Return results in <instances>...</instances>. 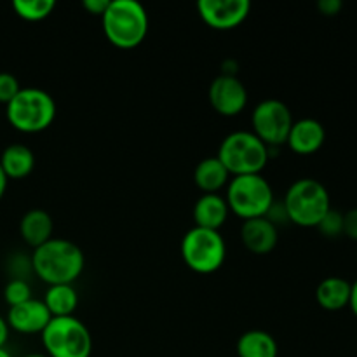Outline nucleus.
<instances>
[{"instance_id":"obj_1","label":"nucleus","mask_w":357,"mask_h":357,"mask_svg":"<svg viewBox=\"0 0 357 357\" xmlns=\"http://www.w3.org/2000/svg\"><path fill=\"white\" fill-rule=\"evenodd\" d=\"M31 267L47 286L73 284L82 275L86 257L75 243L61 237H52L31 251Z\"/></svg>"},{"instance_id":"obj_2","label":"nucleus","mask_w":357,"mask_h":357,"mask_svg":"<svg viewBox=\"0 0 357 357\" xmlns=\"http://www.w3.org/2000/svg\"><path fill=\"white\" fill-rule=\"evenodd\" d=\"M105 37L117 49H135L149 33L150 20L145 7L136 0H110L101 16Z\"/></svg>"},{"instance_id":"obj_3","label":"nucleus","mask_w":357,"mask_h":357,"mask_svg":"<svg viewBox=\"0 0 357 357\" xmlns=\"http://www.w3.org/2000/svg\"><path fill=\"white\" fill-rule=\"evenodd\" d=\"M56 114L58 108L54 98L38 87H21L13 101L6 105L7 122L24 135H37L49 129Z\"/></svg>"},{"instance_id":"obj_4","label":"nucleus","mask_w":357,"mask_h":357,"mask_svg":"<svg viewBox=\"0 0 357 357\" xmlns=\"http://www.w3.org/2000/svg\"><path fill=\"white\" fill-rule=\"evenodd\" d=\"M216 157L230 176L261 174L271 159V149L253 131H234L222 139Z\"/></svg>"},{"instance_id":"obj_5","label":"nucleus","mask_w":357,"mask_h":357,"mask_svg":"<svg viewBox=\"0 0 357 357\" xmlns=\"http://www.w3.org/2000/svg\"><path fill=\"white\" fill-rule=\"evenodd\" d=\"M288 220L303 229H316L331 209L330 192L314 178H300L293 181L282 197Z\"/></svg>"},{"instance_id":"obj_6","label":"nucleus","mask_w":357,"mask_h":357,"mask_svg":"<svg viewBox=\"0 0 357 357\" xmlns=\"http://www.w3.org/2000/svg\"><path fill=\"white\" fill-rule=\"evenodd\" d=\"M225 201L229 209L243 222L261 218L274 204L275 195L267 178L261 174L232 176L227 185Z\"/></svg>"},{"instance_id":"obj_7","label":"nucleus","mask_w":357,"mask_h":357,"mask_svg":"<svg viewBox=\"0 0 357 357\" xmlns=\"http://www.w3.org/2000/svg\"><path fill=\"white\" fill-rule=\"evenodd\" d=\"M47 357H91L93 337L86 324L75 316L52 317L40 333Z\"/></svg>"},{"instance_id":"obj_8","label":"nucleus","mask_w":357,"mask_h":357,"mask_svg":"<svg viewBox=\"0 0 357 357\" xmlns=\"http://www.w3.org/2000/svg\"><path fill=\"white\" fill-rule=\"evenodd\" d=\"M183 264L195 274L209 275L222 268L227 258V244L220 230L192 227L180 244Z\"/></svg>"},{"instance_id":"obj_9","label":"nucleus","mask_w":357,"mask_h":357,"mask_svg":"<svg viewBox=\"0 0 357 357\" xmlns=\"http://www.w3.org/2000/svg\"><path fill=\"white\" fill-rule=\"evenodd\" d=\"M293 122L295 121L288 105L275 98L260 101L251 112L253 132L268 149H279L286 145Z\"/></svg>"},{"instance_id":"obj_10","label":"nucleus","mask_w":357,"mask_h":357,"mask_svg":"<svg viewBox=\"0 0 357 357\" xmlns=\"http://www.w3.org/2000/svg\"><path fill=\"white\" fill-rule=\"evenodd\" d=\"M197 13L208 26L215 30H234L246 21L251 13L250 0H201Z\"/></svg>"},{"instance_id":"obj_11","label":"nucleus","mask_w":357,"mask_h":357,"mask_svg":"<svg viewBox=\"0 0 357 357\" xmlns=\"http://www.w3.org/2000/svg\"><path fill=\"white\" fill-rule=\"evenodd\" d=\"M209 103L216 114L223 117H236L243 114L248 105V89L239 77L222 75L213 79L209 86Z\"/></svg>"},{"instance_id":"obj_12","label":"nucleus","mask_w":357,"mask_h":357,"mask_svg":"<svg viewBox=\"0 0 357 357\" xmlns=\"http://www.w3.org/2000/svg\"><path fill=\"white\" fill-rule=\"evenodd\" d=\"M51 319L52 317L44 302L35 298H30L20 305L9 307L6 317L9 330L21 335H40Z\"/></svg>"},{"instance_id":"obj_13","label":"nucleus","mask_w":357,"mask_h":357,"mask_svg":"<svg viewBox=\"0 0 357 357\" xmlns=\"http://www.w3.org/2000/svg\"><path fill=\"white\" fill-rule=\"evenodd\" d=\"M324 142H326L324 126L316 119L307 117L293 122L286 145L296 155H312V153L319 152Z\"/></svg>"},{"instance_id":"obj_14","label":"nucleus","mask_w":357,"mask_h":357,"mask_svg":"<svg viewBox=\"0 0 357 357\" xmlns=\"http://www.w3.org/2000/svg\"><path fill=\"white\" fill-rule=\"evenodd\" d=\"M241 241L253 255H268L278 246L279 229L265 216L246 220L241 225Z\"/></svg>"},{"instance_id":"obj_15","label":"nucleus","mask_w":357,"mask_h":357,"mask_svg":"<svg viewBox=\"0 0 357 357\" xmlns=\"http://www.w3.org/2000/svg\"><path fill=\"white\" fill-rule=\"evenodd\" d=\"M229 204H227L225 197L220 194H202L201 197L195 201L194 209H192V216H194V227H201V229L209 230H220L225 225L227 218H229Z\"/></svg>"},{"instance_id":"obj_16","label":"nucleus","mask_w":357,"mask_h":357,"mask_svg":"<svg viewBox=\"0 0 357 357\" xmlns=\"http://www.w3.org/2000/svg\"><path fill=\"white\" fill-rule=\"evenodd\" d=\"M52 232H54V222L45 209L33 208L21 216L20 236L31 250H37L38 246L51 241Z\"/></svg>"},{"instance_id":"obj_17","label":"nucleus","mask_w":357,"mask_h":357,"mask_svg":"<svg viewBox=\"0 0 357 357\" xmlns=\"http://www.w3.org/2000/svg\"><path fill=\"white\" fill-rule=\"evenodd\" d=\"M351 289L352 282H349L344 278H326L317 284L316 288V300L321 309L328 312H338L349 307L351 302Z\"/></svg>"},{"instance_id":"obj_18","label":"nucleus","mask_w":357,"mask_h":357,"mask_svg":"<svg viewBox=\"0 0 357 357\" xmlns=\"http://www.w3.org/2000/svg\"><path fill=\"white\" fill-rule=\"evenodd\" d=\"M230 173L218 157H206L195 166L194 181L202 194H220L230 181Z\"/></svg>"},{"instance_id":"obj_19","label":"nucleus","mask_w":357,"mask_h":357,"mask_svg":"<svg viewBox=\"0 0 357 357\" xmlns=\"http://www.w3.org/2000/svg\"><path fill=\"white\" fill-rule=\"evenodd\" d=\"M0 167L7 180H23L33 171L35 155L30 146L23 143H13L0 153Z\"/></svg>"},{"instance_id":"obj_20","label":"nucleus","mask_w":357,"mask_h":357,"mask_svg":"<svg viewBox=\"0 0 357 357\" xmlns=\"http://www.w3.org/2000/svg\"><path fill=\"white\" fill-rule=\"evenodd\" d=\"M237 357H279L278 340L268 331H244L236 345Z\"/></svg>"},{"instance_id":"obj_21","label":"nucleus","mask_w":357,"mask_h":357,"mask_svg":"<svg viewBox=\"0 0 357 357\" xmlns=\"http://www.w3.org/2000/svg\"><path fill=\"white\" fill-rule=\"evenodd\" d=\"M42 302L47 307L51 317H68L73 316L79 307V293L73 284L49 286Z\"/></svg>"},{"instance_id":"obj_22","label":"nucleus","mask_w":357,"mask_h":357,"mask_svg":"<svg viewBox=\"0 0 357 357\" xmlns=\"http://www.w3.org/2000/svg\"><path fill=\"white\" fill-rule=\"evenodd\" d=\"M13 9L17 17L30 23L45 20L56 9L54 0H14Z\"/></svg>"},{"instance_id":"obj_23","label":"nucleus","mask_w":357,"mask_h":357,"mask_svg":"<svg viewBox=\"0 0 357 357\" xmlns=\"http://www.w3.org/2000/svg\"><path fill=\"white\" fill-rule=\"evenodd\" d=\"M31 296V286L28 281H21V279H9L3 288V300L9 307L20 305V303L28 302Z\"/></svg>"},{"instance_id":"obj_24","label":"nucleus","mask_w":357,"mask_h":357,"mask_svg":"<svg viewBox=\"0 0 357 357\" xmlns=\"http://www.w3.org/2000/svg\"><path fill=\"white\" fill-rule=\"evenodd\" d=\"M316 229L328 239H337V237L344 236V213L331 208L317 223Z\"/></svg>"},{"instance_id":"obj_25","label":"nucleus","mask_w":357,"mask_h":357,"mask_svg":"<svg viewBox=\"0 0 357 357\" xmlns=\"http://www.w3.org/2000/svg\"><path fill=\"white\" fill-rule=\"evenodd\" d=\"M7 274L10 279H21L28 281L30 275H33V267H31V255L14 253L7 258Z\"/></svg>"},{"instance_id":"obj_26","label":"nucleus","mask_w":357,"mask_h":357,"mask_svg":"<svg viewBox=\"0 0 357 357\" xmlns=\"http://www.w3.org/2000/svg\"><path fill=\"white\" fill-rule=\"evenodd\" d=\"M21 91L20 80L9 72H0V103L9 105Z\"/></svg>"},{"instance_id":"obj_27","label":"nucleus","mask_w":357,"mask_h":357,"mask_svg":"<svg viewBox=\"0 0 357 357\" xmlns=\"http://www.w3.org/2000/svg\"><path fill=\"white\" fill-rule=\"evenodd\" d=\"M265 218L271 220L272 223H274L275 227L279 229V225H282L284 222H289L288 220V215H286V209H284V204H282V201H274V204L271 206V209H268V213L265 215Z\"/></svg>"},{"instance_id":"obj_28","label":"nucleus","mask_w":357,"mask_h":357,"mask_svg":"<svg viewBox=\"0 0 357 357\" xmlns=\"http://www.w3.org/2000/svg\"><path fill=\"white\" fill-rule=\"evenodd\" d=\"M344 236L357 243V208L344 213Z\"/></svg>"},{"instance_id":"obj_29","label":"nucleus","mask_w":357,"mask_h":357,"mask_svg":"<svg viewBox=\"0 0 357 357\" xmlns=\"http://www.w3.org/2000/svg\"><path fill=\"white\" fill-rule=\"evenodd\" d=\"M317 9L323 16H337L344 9V3H342V0H319Z\"/></svg>"},{"instance_id":"obj_30","label":"nucleus","mask_w":357,"mask_h":357,"mask_svg":"<svg viewBox=\"0 0 357 357\" xmlns=\"http://www.w3.org/2000/svg\"><path fill=\"white\" fill-rule=\"evenodd\" d=\"M110 0H84L82 7L89 14H94V16H103V13L107 10Z\"/></svg>"},{"instance_id":"obj_31","label":"nucleus","mask_w":357,"mask_h":357,"mask_svg":"<svg viewBox=\"0 0 357 357\" xmlns=\"http://www.w3.org/2000/svg\"><path fill=\"white\" fill-rule=\"evenodd\" d=\"M9 324H7L6 317L0 316V347H6L7 340H9Z\"/></svg>"},{"instance_id":"obj_32","label":"nucleus","mask_w":357,"mask_h":357,"mask_svg":"<svg viewBox=\"0 0 357 357\" xmlns=\"http://www.w3.org/2000/svg\"><path fill=\"white\" fill-rule=\"evenodd\" d=\"M222 75L237 77V63L234 59H227V61L222 63Z\"/></svg>"},{"instance_id":"obj_33","label":"nucleus","mask_w":357,"mask_h":357,"mask_svg":"<svg viewBox=\"0 0 357 357\" xmlns=\"http://www.w3.org/2000/svg\"><path fill=\"white\" fill-rule=\"evenodd\" d=\"M349 307H351L352 314L357 317V279L352 282V289H351V302H349Z\"/></svg>"},{"instance_id":"obj_34","label":"nucleus","mask_w":357,"mask_h":357,"mask_svg":"<svg viewBox=\"0 0 357 357\" xmlns=\"http://www.w3.org/2000/svg\"><path fill=\"white\" fill-rule=\"evenodd\" d=\"M7 183H9V180H7V176H6V174H3L2 167H0V201H2L3 195H6Z\"/></svg>"},{"instance_id":"obj_35","label":"nucleus","mask_w":357,"mask_h":357,"mask_svg":"<svg viewBox=\"0 0 357 357\" xmlns=\"http://www.w3.org/2000/svg\"><path fill=\"white\" fill-rule=\"evenodd\" d=\"M0 357H13V354L6 347H0Z\"/></svg>"},{"instance_id":"obj_36","label":"nucleus","mask_w":357,"mask_h":357,"mask_svg":"<svg viewBox=\"0 0 357 357\" xmlns=\"http://www.w3.org/2000/svg\"><path fill=\"white\" fill-rule=\"evenodd\" d=\"M24 357H47L45 354H28V356H24Z\"/></svg>"}]
</instances>
